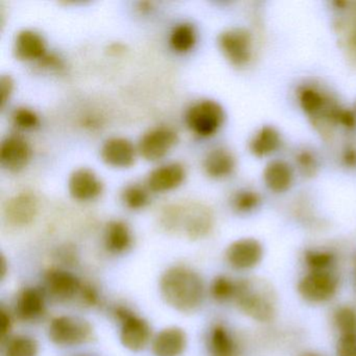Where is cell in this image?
I'll return each mask as SVG.
<instances>
[{"instance_id": "obj_7", "label": "cell", "mask_w": 356, "mask_h": 356, "mask_svg": "<svg viewBox=\"0 0 356 356\" xmlns=\"http://www.w3.org/2000/svg\"><path fill=\"white\" fill-rule=\"evenodd\" d=\"M225 111L218 102L203 99L193 104L186 113V124L200 137L216 134L224 124Z\"/></svg>"}, {"instance_id": "obj_35", "label": "cell", "mask_w": 356, "mask_h": 356, "mask_svg": "<svg viewBox=\"0 0 356 356\" xmlns=\"http://www.w3.org/2000/svg\"><path fill=\"white\" fill-rule=\"evenodd\" d=\"M337 356H356V333L339 335Z\"/></svg>"}, {"instance_id": "obj_31", "label": "cell", "mask_w": 356, "mask_h": 356, "mask_svg": "<svg viewBox=\"0 0 356 356\" xmlns=\"http://www.w3.org/2000/svg\"><path fill=\"white\" fill-rule=\"evenodd\" d=\"M300 104L307 113L316 115L324 109L326 99L322 93L312 87H304L299 93Z\"/></svg>"}, {"instance_id": "obj_37", "label": "cell", "mask_w": 356, "mask_h": 356, "mask_svg": "<svg viewBox=\"0 0 356 356\" xmlns=\"http://www.w3.org/2000/svg\"><path fill=\"white\" fill-rule=\"evenodd\" d=\"M0 314H0V318H1V339H3V341H7L8 339L12 337L13 318H12L9 310L6 309L5 307L1 308Z\"/></svg>"}, {"instance_id": "obj_9", "label": "cell", "mask_w": 356, "mask_h": 356, "mask_svg": "<svg viewBox=\"0 0 356 356\" xmlns=\"http://www.w3.org/2000/svg\"><path fill=\"white\" fill-rule=\"evenodd\" d=\"M262 258L264 247L253 237H243L233 241L225 252V259L228 266L241 272L253 270L259 266Z\"/></svg>"}, {"instance_id": "obj_24", "label": "cell", "mask_w": 356, "mask_h": 356, "mask_svg": "<svg viewBox=\"0 0 356 356\" xmlns=\"http://www.w3.org/2000/svg\"><path fill=\"white\" fill-rule=\"evenodd\" d=\"M280 145V135L274 127L264 126L254 135L250 143V149L256 156H266L273 153Z\"/></svg>"}, {"instance_id": "obj_21", "label": "cell", "mask_w": 356, "mask_h": 356, "mask_svg": "<svg viewBox=\"0 0 356 356\" xmlns=\"http://www.w3.org/2000/svg\"><path fill=\"white\" fill-rule=\"evenodd\" d=\"M14 53L22 61L42 60L47 56V43L39 33L24 30L16 36Z\"/></svg>"}, {"instance_id": "obj_2", "label": "cell", "mask_w": 356, "mask_h": 356, "mask_svg": "<svg viewBox=\"0 0 356 356\" xmlns=\"http://www.w3.org/2000/svg\"><path fill=\"white\" fill-rule=\"evenodd\" d=\"M245 316L258 323H270L277 314V297L274 289L266 281L257 278L237 280L234 299Z\"/></svg>"}, {"instance_id": "obj_1", "label": "cell", "mask_w": 356, "mask_h": 356, "mask_svg": "<svg viewBox=\"0 0 356 356\" xmlns=\"http://www.w3.org/2000/svg\"><path fill=\"white\" fill-rule=\"evenodd\" d=\"M159 293L163 301L176 312L195 314L205 299V283L195 268L175 264L160 276Z\"/></svg>"}, {"instance_id": "obj_6", "label": "cell", "mask_w": 356, "mask_h": 356, "mask_svg": "<svg viewBox=\"0 0 356 356\" xmlns=\"http://www.w3.org/2000/svg\"><path fill=\"white\" fill-rule=\"evenodd\" d=\"M339 289V277L332 270H308L300 278L297 285L300 297L312 304H323L331 301L337 296Z\"/></svg>"}, {"instance_id": "obj_27", "label": "cell", "mask_w": 356, "mask_h": 356, "mask_svg": "<svg viewBox=\"0 0 356 356\" xmlns=\"http://www.w3.org/2000/svg\"><path fill=\"white\" fill-rule=\"evenodd\" d=\"M236 291L237 280L226 275H218L214 277L213 280L210 283V297L218 303L234 301Z\"/></svg>"}, {"instance_id": "obj_22", "label": "cell", "mask_w": 356, "mask_h": 356, "mask_svg": "<svg viewBox=\"0 0 356 356\" xmlns=\"http://www.w3.org/2000/svg\"><path fill=\"white\" fill-rule=\"evenodd\" d=\"M235 168V157L226 147L211 149L204 160V170L208 176L222 179L232 174Z\"/></svg>"}, {"instance_id": "obj_36", "label": "cell", "mask_w": 356, "mask_h": 356, "mask_svg": "<svg viewBox=\"0 0 356 356\" xmlns=\"http://www.w3.org/2000/svg\"><path fill=\"white\" fill-rule=\"evenodd\" d=\"M14 90V81L11 76H3L0 79V103L5 108Z\"/></svg>"}, {"instance_id": "obj_20", "label": "cell", "mask_w": 356, "mask_h": 356, "mask_svg": "<svg viewBox=\"0 0 356 356\" xmlns=\"http://www.w3.org/2000/svg\"><path fill=\"white\" fill-rule=\"evenodd\" d=\"M134 243L132 230L124 220H113L108 222L104 234L106 250L113 255H122L130 251Z\"/></svg>"}, {"instance_id": "obj_39", "label": "cell", "mask_w": 356, "mask_h": 356, "mask_svg": "<svg viewBox=\"0 0 356 356\" xmlns=\"http://www.w3.org/2000/svg\"><path fill=\"white\" fill-rule=\"evenodd\" d=\"M298 161H299L300 166H301V168H303L305 172H312L314 166H316L314 158H312L309 153H302L298 157Z\"/></svg>"}, {"instance_id": "obj_11", "label": "cell", "mask_w": 356, "mask_h": 356, "mask_svg": "<svg viewBox=\"0 0 356 356\" xmlns=\"http://www.w3.org/2000/svg\"><path fill=\"white\" fill-rule=\"evenodd\" d=\"M218 45L226 59L234 66H243L252 55V37L245 29L233 28L220 35Z\"/></svg>"}, {"instance_id": "obj_15", "label": "cell", "mask_w": 356, "mask_h": 356, "mask_svg": "<svg viewBox=\"0 0 356 356\" xmlns=\"http://www.w3.org/2000/svg\"><path fill=\"white\" fill-rule=\"evenodd\" d=\"M187 346L186 331L179 326H168L154 335L151 349L154 356H183Z\"/></svg>"}, {"instance_id": "obj_38", "label": "cell", "mask_w": 356, "mask_h": 356, "mask_svg": "<svg viewBox=\"0 0 356 356\" xmlns=\"http://www.w3.org/2000/svg\"><path fill=\"white\" fill-rule=\"evenodd\" d=\"M58 258L65 266H74L78 261V253L72 245H64L58 252Z\"/></svg>"}, {"instance_id": "obj_40", "label": "cell", "mask_w": 356, "mask_h": 356, "mask_svg": "<svg viewBox=\"0 0 356 356\" xmlns=\"http://www.w3.org/2000/svg\"><path fill=\"white\" fill-rule=\"evenodd\" d=\"M0 262H1V278H5L6 273H7V268H6V266H7V260L5 259V257H1V260H0Z\"/></svg>"}, {"instance_id": "obj_3", "label": "cell", "mask_w": 356, "mask_h": 356, "mask_svg": "<svg viewBox=\"0 0 356 356\" xmlns=\"http://www.w3.org/2000/svg\"><path fill=\"white\" fill-rule=\"evenodd\" d=\"M161 224L168 232H182L191 241H199L211 232L213 216L201 204L174 205L164 210Z\"/></svg>"}, {"instance_id": "obj_17", "label": "cell", "mask_w": 356, "mask_h": 356, "mask_svg": "<svg viewBox=\"0 0 356 356\" xmlns=\"http://www.w3.org/2000/svg\"><path fill=\"white\" fill-rule=\"evenodd\" d=\"M68 189L74 199L81 202L92 201L102 195L104 184L90 168H81L70 175Z\"/></svg>"}, {"instance_id": "obj_41", "label": "cell", "mask_w": 356, "mask_h": 356, "mask_svg": "<svg viewBox=\"0 0 356 356\" xmlns=\"http://www.w3.org/2000/svg\"><path fill=\"white\" fill-rule=\"evenodd\" d=\"M302 356H322V355H320V354H316V353H305V354H303V355Z\"/></svg>"}, {"instance_id": "obj_10", "label": "cell", "mask_w": 356, "mask_h": 356, "mask_svg": "<svg viewBox=\"0 0 356 356\" xmlns=\"http://www.w3.org/2000/svg\"><path fill=\"white\" fill-rule=\"evenodd\" d=\"M178 143V134L170 127H157L143 134L138 151L147 161H158L165 157Z\"/></svg>"}, {"instance_id": "obj_23", "label": "cell", "mask_w": 356, "mask_h": 356, "mask_svg": "<svg viewBox=\"0 0 356 356\" xmlns=\"http://www.w3.org/2000/svg\"><path fill=\"white\" fill-rule=\"evenodd\" d=\"M293 170L286 162L274 160L266 165L264 172V182L272 191H286L293 182Z\"/></svg>"}, {"instance_id": "obj_28", "label": "cell", "mask_w": 356, "mask_h": 356, "mask_svg": "<svg viewBox=\"0 0 356 356\" xmlns=\"http://www.w3.org/2000/svg\"><path fill=\"white\" fill-rule=\"evenodd\" d=\"M303 260L308 270L325 272V270H332L337 257L330 250L309 249L306 250L304 253Z\"/></svg>"}, {"instance_id": "obj_16", "label": "cell", "mask_w": 356, "mask_h": 356, "mask_svg": "<svg viewBox=\"0 0 356 356\" xmlns=\"http://www.w3.org/2000/svg\"><path fill=\"white\" fill-rule=\"evenodd\" d=\"M207 348L210 356H243L241 343L232 330L216 322L208 331Z\"/></svg>"}, {"instance_id": "obj_33", "label": "cell", "mask_w": 356, "mask_h": 356, "mask_svg": "<svg viewBox=\"0 0 356 356\" xmlns=\"http://www.w3.org/2000/svg\"><path fill=\"white\" fill-rule=\"evenodd\" d=\"M259 202V195L255 191H241L233 197L232 206L237 212L247 213L255 209Z\"/></svg>"}, {"instance_id": "obj_5", "label": "cell", "mask_w": 356, "mask_h": 356, "mask_svg": "<svg viewBox=\"0 0 356 356\" xmlns=\"http://www.w3.org/2000/svg\"><path fill=\"white\" fill-rule=\"evenodd\" d=\"M47 335L54 345L62 348L80 347L95 339V331L91 323L70 314L51 318L47 326Z\"/></svg>"}, {"instance_id": "obj_18", "label": "cell", "mask_w": 356, "mask_h": 356, "mask_svg": "<svg viewBox=\"0 0 356 356\" xmlns=\"http://www.w3.org/2000/svg\"><path fill=\"white\" fill-rule=\"evenodd\" d=\"M102 159L108 165L118 168L132 166L136 158V149L129 139L112 137L105 141L101 149Z\"/></svg>"}, {"instance_id": "obj_34", "label": "cell", "mask_w": 356, "mask_h": 356, "mask_svg": "<svg viewBox=\"0 0 356 356\" xmlns=\"http://www.w3.org/2000/svg\"><path fill=\"white\" fill-rule=\"evenodd\" d=\"M101 301L99 291L95 285L89 282L83 281L82 287H81L80 293H79L76 304L85 308L97 307Z\"/></svg>"}, {"instance_id": "obj_14", "label": "cell", "mask_w": 356, "mask_h": 356, "mask_svg": "<svg viewBox=\"0 0 356 356\" xmlns=\"http://www.w3.org/2000/svg\"><path fill=\"white\" fill-rule=\"evenodd\" d=\"M38 200L32 193H19L6 204V220L16 227H26L32 224L38 214Z\"/></svg>"}, {"instance_id": "obj_29", "label": "cell", "mask_w": 356, "mask_h": 356, "mask_svg": "<svg viewBox=\"0 0 356 356\" xmlns=\"http://www.w3.org/2000/svg\"><path fill=\"white\" fill-rule=\"evenodd\" d=\"M332 323L339 337L356 333V308L351 305H341L335 308Z\"/></svg>"}, {"instance_id": "obj_13", "label": "cell", "mask_w": 356, "mask_h": 356, "mask_svg": "<svg viewBox=\"0 0 356 356\" xmlns=\"http://www.w3.org/2000/svg\"><path fill=\"white\" fill-rule=\"evenodd\" d=\"M32 157V149L26 139L19 135H10L0 145V162L10 172L24 170Z\"/></svg>"}, {"instance_id": "obj_26", "label": "cell", "mask_w": 356, "mask_h": 356, "mask_svg": "<svg viewBox=\"0 0 356 356\" xmlns=\"http://www.w3.org/2000/svg\"><path fill=\"white\" fill-rule=\"evenodd\" d=\"M170 43L172 49L179 54H186L197 43V32L191 24H180L172 29Z\"/></svg>"}, {"instance_id": "obj_12", "label": "cell", "mask_w": 356, "mask_h": 356, "mask_svg": "<svg viewBox=\"0 0 356 356\" xmlns=\"http://www.w3.org/2000/svg\"><path fill=\"white\" fill-rule=\"evenodd\" d=\"M14 314L18 320L24 323L40 320L47 314V293L38 287H24L16 298Z\"/></svg>"}, {"instance_id": "obj_30", "label": "cell", "mask_w": 356, "mask_h": 356, "mask_svg": "<svg viewBox=\"0 0 356 356\" xmlns=\"http://www.w3.org/2000/svg\"><path fill=\"white\" fill-rule=\"evenodd\" d=\"M122 201L129 209H143L149 203V191L139 184L129 185L122 191Z\"/></svg>"}, {"instance_id": "obj_25", "label": "cell", "mask_w": 356, "mask_h": 356, "mask_svg": "<svg viewBox=\"0 0 356 356\" xmlns=\"http://www.w3.org/2000/svg\"><path fill=\"white\" fill-rule=\"evenodd\" d=\"M3 343V356H38L40 352L38 341L30 335H13Z\"/></svg>"}, {"instance_id": "obj_32", "label": "cell", "mask_w": 356, "mask_h": 356, "mask_svg": "<svg viewBox=\"0 0 356 356\" xmlns=\"http://www.w3.org/2000/svg\"><path fill=\"white\" fill-rule=\"evenodd\" d=\"M12 122L20 130H33L40 124V118L34 110L30 108H16L12 113Z\"/></svg>"}, {"instance_id": "obj_8", "label": "cell", "mask_w": 356, "mask_h": 356, "mask_svg": "<svg viewBox=\"0 0 356 356\" xmlns=\"http://www.w3.org/2000/svg\"><path fill=\"white\" fill-rule=\"evenodd\" d=\"M44 289L47 296L60 304L76 302L83 281L74 273L63 268H51L44 274Z\"/></svg>"}, {"instance_id": "obj_4", "label": "cell", "mask_w": 356, "mask_h": 356, "mask_svg": "<svg viewBox=\"0 0 356 356\" xmlns=\"http://www.w3.org/2000/svg\"><path fill=\"white\" fill-rule=\"evenodd\" d=\"M111 314L120 325V343L127 350L140 352L151 345L154 337L151 325L140 314L124 304L114 305Z\"/></svg>"}, {"instance_id": "obj_19", "label": "cell", "mask_w": 356, "mask_h": 356, "mask_svg": "<svg viewBox=\"0 0 356 356\" xmlns=\"http://www.w3.org/2000/svg\"><path fill=\"white\" fill-rule=\"evenodd\" d=\"M185 177L184 166L179 162H172L152 170L147 177V184L149 191L165 193L180 186Z\"/></svg>"}]
</instances>
